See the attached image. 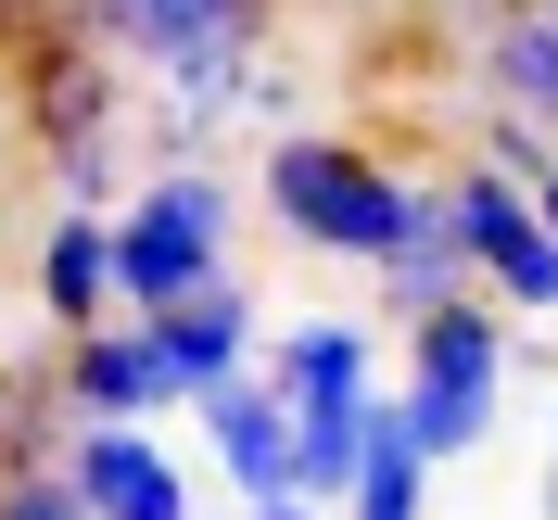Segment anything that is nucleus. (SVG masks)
<instances>
[{
    "mask_svg": "<svg viewBox=\"0 0 558 520\" xmlns=\"http://www.w3.org/2000/svg\"><path fill=\"white\" fill-rule=\"evenodd\" d=\"M64 26L114 76H153L166 89V128H229L242 102H267L279 0H76Z\"/></svg>",
    "mask_w": 558,
    "mask_h": 520,
    "instance_id": "1",
    "label": "nucleus"
},
{
    "mask_svg": "<svg viewBox=\"0 0 558 520\" xmlns=\"http://www.w3.org/2000/svg\"><path fill=\"white\" fill-rule=\"evenodd\" d=\"M254 204L279 216V242L330 254V267H381L393 242H407V216L432 204V178L381 166L368 140L343 128H279L267 140V178H254Z\"/></svg>",
    "mask_w": 558,
    "mask_h": 520,
    "instance_id": "2",
    "label": "nucleus"
},
{
    "mask_svg": "<svg viewBox=\"0 0 558 520\" xmlns=\"http://www.w3.org/2000/svg\"><path fill=\"white\" fill-rule=\"evenodd\" d=\"M102 254H114V317H153L178 292L229 279L242 254V191L216 166H153L128 204H102Z\"/></svg>",
    "mask_w": 558,
    "mask_h": 520,
    "instance_id": "3",
    "label": "nucleus"
},
{
    "mask_svg": "<svg viewBox=\"0 0 558 520\" xmlns=\"http://www.w3.org/2000/svg\"><path fill=\"white\" fill-rule=\"evenodd\" d=\"M495 407H508V317H495L483 292L418 305L407 317V382H393V419L418 432V457H432V470L470 457L495 432Z\"/></svg>",
    "mask_w": 558,
    "mask_h": 520,
    "instance_id": "4",
    "label": "nucleus"
},
{
    "mask_svg": "<svg viewBox=\"0 0 558 520\" xmlns=\"http://www.w3.org/2000/svg\"><path fill=\"white\" fill-rule=\"evenodd\" d=\"M26 140L51 153L64 204H89V216L114 204V153H128V76H114L76 26H38V38H26Z\"/></svg>",
    "mask_w": 558,
    "mask_h": 520,
    "instance_id": "5",
    "label": "nucleus"
},
{
    "mask_svg": "<svg viewBox=\"0 0 558 520\" xmlns=\"http://www.w3.org/2000/svg\"><path fill=\"white\" fill-rule=\"evenodd\" d=\"M445 191V229H457V254H470V292L483 305H521V317H558V242H546V216H533V191L521 178H495L483 153L457 178H432Z\"/></svg>",
    "mask_w": 558,
    "mask_h": 520,
    "instance_id": "6",
    "label": "nucleus"
},
{
    "mask_svg": "<svg viewBox=\"0 0 558 520\" xmlns=\"http://www.w3.org/2000/svg\"><path fill=\"white\" fill-rule=\"evenodd\" d=\"M51 470H64L76 520H204L191 508V470H178V445L153 419H76Z\"/></svg>",
    "mask_w": 558,
    "mask_h": 520,
    "instance_id": "7",
    "label": "nucleus"
},
{
    "mask_svg": "<svg viewBox=\"0 0 558 520\" xmlns=\"http://www.w3.org/2000/svg\"><path fill=\"white\" fill-rule=\"evenodd\" d=\"M140 330H153V355H166L178 407H191V394H216V382H242V368H254V343H267V317H254L242 267H229V279H204V292H178V305H153Z\"/></svg>",
    "mask_w": 558,
    "mask_h": 520,
    "instance_id": "8",
    "label": "nucleus"
},
{
    "mask_svg": "<svg viewBox=\"0 0 558 520\" xmlns=\"http://www.w3.org/2000/svg\"><path fill=\"white\" fill-rule=\"evenodd\" d=\"M191 432H204V457H216V483H229V508H267V495H292V407H279L267 382H216V394H191Z\"/></svg>",
    "mask_w": 558,
    "mask_h": 520,
    "instance_id": "9",
    "label": "nucleus"
},
{
    "mask_svg": "<svg viewBox=\"0 0 558 520\" xmlns=\"http://www.w3.org/2000/svg\"><path fill=\"white\" fill-rule=\"evenodd\" d=\"M470 64H483V102L508 114V128L558 140V0H483Z\"/></svg>",
    "mask_w": 558,
    "mask_h": 520,
    "instance_id": "10",
    "label": "nucleus"
},
{
    "mask_svg": "<svg viewBox=\"0 0 558 520\" xmlns=\"http://www.w3.org/2000/svg\"><path fill=\"white\" fill-rule=\"evenodd\" d=\"M51 394H64V419H166L178 407V382H166V355H153L140 317H89V330H64Z\"/></svg>",
    "mask_w": 558,
    "mask_h": 520,
    "instance_id": "11",
    "label": "nucleus"
},
{
    "mask_svg": "<svg viewBox=\"0 0 558 520\" xmlns=\"http://www.w3.org/2000/svg\"><path fill=\"white\" fill-rule=\"evenodd\" d=\"M343 520H432V457H418V432L393 419V394L368 407V445H355L343 495H330Z\"/></svg>",
    "mask_w": 558,
    "mask_h": 520,
    "instance_id": "12",
    "label": "nucleus"
},
{
    "mask_svg": "<svg viewBox=\"0 0 558 520\" xmlns=\"http://www.w3.org/2000/svg\"><path fill=\"white\" fill-rule=\"evenodd\" d=\"M38 305H51V330L114 317V254H102V216L89 204H64L51 229H38Z\"/></svg>",
    "mask_w": 558,
    "mask_h": 520,
    "instance_id": "13",
    "label": "nucleus"
},
{
    "mask_svg": "<svg viewBox=\"0 0 558 520\" xmlns=\"http://www.w3.org/2000/svg\"><path fill=\"white\" fill-rule=\"evenodd\" d=\"M368 279H381V305H393V317H418V305H457V292H470V254H457V229H445V191H432V204L407 216V242H393Z\"/></svg>",
    "mask_w": 558,
    "mask_h": 520,
    "instance_id": "14",
    "label": "nucleus"
},
{
    "mask_svg": "<svg viewBox=\"0 0 558 520\" xmlns=\"http://www.w3.org/2000/svg\"><path fill=\"white\" fill-rule=\"evenodd\" d=\"M0 520H76L64 470H0Z\"/></svg>",
    "mask_w": 558,
    "mask_h": 520,
    "instance_id": "15",
    "label": "nucleus"
},
{
    "mask_svg": "<svg viewBox=\"0 0 558 520\" xmlns=\"http://www.w3.org/2000/svg\"><path fill=\"white\" fill-rule=\"evenodd\" d=\"M76 0H0V38H38V26H64Z\"/></svg>",
    "mask_w": 558,
    "mask_h": 520,
    "instance_id": "16",
    "label": "nucleus"
},
{
    "mask_svg": "<svg viewBox=\"0 0 558 520\" xmlns=\"http://www.w3.org/2000/svg\"><path fill=\"white\" fill-rule=\"evenodd\" d=\"M521 191H533V216H546V242H558V166H546V178H521Z\"/></svg>",
    "mask_w": 558,
    "mask_h": 520,
    "instance_id": "17",
    "label": "nucleus"
},
{
    "mask_svg": "<svg viewBox=\"0 0 558 520\" xmlns=\"http://www.w3.org/2000/svg\"><path fill=\"white\" fill-rule=\"evenodd\" d=\"M242 520H330V508H305V495H267V508H242Z\"/></svg>",
    "mask_w": 558,
    "mask_h": 520,
    "instance_id": "18",
    "label": "nucleus"
},
{
    "mask_svg": "<svg viewBox=\"0 0 558 520\" xmlns=\"http://www.w3.org/2000/svg\"><path fill=\"white\" fill-rule=\"evenodd\" d=\"M533 508H546V520H558V470H546V495H533Z\"/></svg>",
    "mask_w": 558,
    "mask_h": 520,
    "instance_id": "19",
    "label": "nucleus"
},
{
    "mask_svg": "<svg viewBox=\"0 0 558 520\" xmlns=\"http://www.w3.org/2000/svg\"><path fill=\"white\" fill-rule=\"evenodd\" d=\"M546 470H558V457H546Z\"/></svg>",
    "mask_w": 558,
    "mask_h": 520,
    "instance_id": "20",
    "label": "nucleus"
}]
</instances>
